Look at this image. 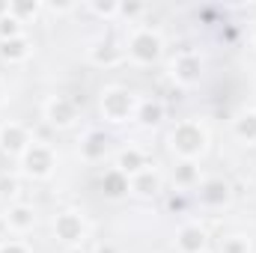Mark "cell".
<instances>
[{"instance_id": "6da1fadb", "label": "cell", "mask_w": 256, "mask_h": 253, "mask_svg": "<svg viewBox=\"0 0 256 253\" xmlns=\"http://www.w3.org/2000/svg\"><path fill=\"white\" fill-rule=\"evenodd\" d=\"M208 128L200 120H179L167 131V149L176 155V161H200L208 152Z\"/></svg>"}, {"instance_id": "7a4b0ae2", "label": "cell", "mask_w": 256, "mask_h": 253, "mask_svg": "<svg viewBox=\"0 0 256 253\" xmlns=\"http://www.w3.org/2000/svg\"><path fill=\"white\" fill-rule=\"evenodd\" d=\"M137 108H140V98L126 90V86H104L98 92V114L104 122L110 126H126V122H134L137 116Z\"/></svg>"}, {"instance_id": "3957f363", "label": "cell", "mask_w": 256, "mask_h": 253, "mask_svg": "<svg viewBox=\"0 0 256 253\" xmlns=\"http://www.w3.org/2000/svg\"><path fill=\"white\" fill-rule=\"evenodd\" d=\"M126 57L137 66H155L164 57V39L152 27H134L126 39Z\"/></svg>"}, {"instance_id": "277c9868", "label": "cell", "mask_w": 256, "mask_h": 253, "mask_svg": "<svg viewBox=\"0 0 256 253\" xmlns=\"http://www.w3.org/2000/svg\"><path fill=\"white\" fill-rule=\"evenodd\" d=\"M18 167H21V176H27V179H33V182H45V179H51L54 170H57V152H54L51 143L33 140L30 149L18 158Z\"/></svg>"}, {"instance_id": "5b68a950", "label": "cell", "mask_w": 256, "mask_h": 253, "mask_svg": "<svg viewBox=\"0 0 256 253\" xmlns=\"http://www.w3.org/2000/svg\"><path fill=\"white\" fill-rule=\"evenodd\" d=\"M51 230H54V238H57L60 244H66V248H80V244L90 238V220H86L80 212H74V208L57 212Z\"/></svg>"}, {"instance_id": "8992f818", "label": "cell", "mask_w": 256, "mask_h": 253, "mask_svg": "<svg viewBox=\"0 0 256 253\" xmlns=\"http://www.w3.org/2000/svg\"><path fill=\"white\" fill-rule=\"evenodd\" d=\"M42 120H45L51 128L66 131V128L78 126L80 108H78V102L68 98V96H48V98L42 102Z\"/></svg>"}, {"instance_id": "52a82bcc", "label": "cell", "mask_w": 256, "mask_h": 253, "mask_svg": "<svg viewBox=\"0 0 256 253\" xmlns=\"http://www.w3.org/2000/svg\"><path fill=\"white\" fill-rule=\"evenodd\" d=\"M167 74L173 84L179 86H194L202 74V57L194 54V51H179L170 63H167Z\"/></svg>"}, {"instance_id": "ba28073f", "label": "cell", "mask_w": 256, "mask_h": 253, "mask_svg": "<svg viewBox=\"0 0 256 253\" xmlns=\"http://www.w3.org/2000/svg\"><path fill=\"white\" fill-rule=\"evenodd\" d=\"M33 143V131L24 126V122H3L0 126V152L6 158H21Z\"/></svg>"}, {"instance_id": "9c48e42d", "label": "cell", "mask_w": 256, "mask_h": 253, "mask_svg": "<svg viewBox=\"0 0 256 253\" xmlns=\"http://www.w3.org/2000/svg\"><path fill=\"white\" fill-rule=\"evenodd\" d=\"M173 242H176V250L179 253H206V248H208V230L200 220H185L176 230Z\"/></svg>"}, {"instance_id": "30bf717a", "label": "cell", "mask_w": 256, "mask_h": 253, "mask_svg": "<svg viewBox=\"0 0 256 253\" xmlns=\"http://www.w3.org/2000/svg\"><path fill=\"white\" fill-rule=\"evenodd\" d=\"M39 214L30 202H12L6 212H3V226L12 232V236H27L33 226H36Z\"/></svg>"}, {"instance_id": "8fae6325", "label": "cell", "mask_w": 256, "mask_h": 253, "mask_svg": "<svg viewBox=\"0 0 256 253\" xmlns=\"http://www.w3.org/2000/svg\"><path fill=\"white\" fill-rule=\"evenodd\" d=\"M196 196H200V202H202L206 208H224V206L232 200V185H230L226 179H220V176H208V179L200 182Z\"/></svg>"}, {"instance_id": "7c38bea8", "label": "cell", "mask_w": 256, "mask_h": 253, "mask_svg": "<svg viewBox=\"0 0 256 253\" xmlns=\"http://www.w3.org/2000/svg\"><path fill=\"white\" fill-rule=\"evenodd\" d=\"M149 167H152V161H149L146 149H140V146H134V143L122 146V149L116 152V158H114V170H120L128 179L137 176V173H143V170H149Z\"/></svg>"}, {"instance_id": "4fadbf2b", "label": "cell", "mask_w": 256, "mask_h": 253, "mask_svg": "<svg viewBox=\"0 0 256 253\" xmlns=\"http://www.w3.org/2000/svg\"><path fill=\"white\" fill-rule=\"evenodd\" d=\"M170 182L176 190H194L200 188L202 182V170H200V161H176L173 170H170Z\"/></svg>"}, {"instance_id": "5bb4252c", "label": "cell", "mask_w": 256, "mask_h": 253, "mask_svg": "<svg viewBox=\"0 0 256 253\" xmlns=\"http://www.w3.org/2000/svg\"><path fill=\"white\" fill-rule=\"evenodd\" d=\"M108 149H110V137H108L104 131H86V134L80 137V146H78V152H80V158H84L86 164L102 161V158L108 155Z\"/></svg>"}, {"instance_id": "9a60e30c", "label": "cell", "mask_w": 256, "mask_h": 253, "mask_svg": "<svg viewBox=\"0 0 256 253\" xmlns=\"http://www.w3.org/2000/svg\"><path fill=\"white\" fill-rule=\"evenodd\" d=\"M164 188V176L155 170V167H149V170H143V173H137V176H131V196H140V200H152V196H158Z\"/></svg>"}, {"instance_id": "2e32d148", "label": "cell", "mask_w": 256, "mask_h": 253, "mask_svg": "<svg viewBox=\"0 0 256 253\" xmlns=\"http://www.w3.org/2000/svg\"><path fill=\"white\" fill-rule=\"evenodd\" d=\"M86 57H90L92 66H102V68H114V66H120L122 60H128L126 48L116 45V42H98V45H92L86 51Z\"/></svg>"}, {"instance_id": "e0dca14e", "label": "cell", "mask_w": 256, "mask_h": 253, "mask_svg": "<svg viewBox=\"0 0 256 253\" xmlns=\"http://www.w3.org/2000/svg\"><path fill=\"white\" fill-rule=\"evenodd\" d=\"M33 57V39L24 33L18 39H9V42H0V60L9 66H21Z\"/></svg>"}, {"instance_id": "ac0fdd59", "label": "cell", "mask_w": 256, "mask_h": 253, "mask_svg": "<svg viewBox=\"0 0 256 253\" xmlns=\"http://www.w3.org/2000/svg\"><path fill=\"white\" fill-rule=\"evenodd\" d=\"M230 128H232L236 140H242L244 146H256V108H248V110L236 114Z\"/></svg>"}, {"instance_id": "d6986e66", "label": "cell", "mask_w": 256, "mask_h": 253, "mask_svg": "<svg viewBox=\"0 0 256 253\" xmlns=\"http://www.w3.org/2000/svg\"><path fill=\"white\" fill-rule=\"evenodd\" d=\"M98 185H102V194H104L108 200H122V196L131 194V179L122 176L120 170H114V167L102 176V182H98Z\"/></svg>"}, {"instance_id": "ffe728a7", "label": "cell", "mask_w": 256, "mask_h": 253, "mask_svg": "<svg viewBox=\"0 0 256 253\" xmlns=\"http://www.w3.org/2000/svg\"><path fill=\"white\" fill-rule=\"evenodd\" d=\"M164 102H158V98H140V108H137V116H134V122H140V126H158L161 120H164Z\"/></svg>"}, {"instance_id": "44dd1931", "label": "cell", "mask_w": 256, "mask_h": 253, "mask_svg": "<svg viewBox=\"0 0 256 253\" xmlns=\"http://www.w3.org/2000/svg\"><path fill=\"white\" fill-rule=\"evenodd\" d=\"M218 253H250V238L248 236H224L218 242Z\"/></svg>"}, {"instance_id": "7402d4cb", "label": "cell", "mask_w": 256, "mask_h": 253, "mask_svg": "<svg viewBox=\"0 0 256 253\" xmlns=\"http://www.w3.org/2000/svg\"><path fill=\"white\" fill-rule=\"evenodd\" d=\"M18 36H24V24L12 15V12H6V15H0V42H9V39H18Z\"/></svg>"}, {"instance_id": "603a6c76", "label": "cell", "mask_w": 256, "mask_h": 253, "mask_svg": "<svg viewBox=\"0 0 256 253\" xmlns=\"http://www.w3.org/2000/svg\"><path fill=\"white\" fill-rule=\"evenodd\" d=\"M39 9H42L39 3H9V12H12L21 24H24L27 18H36V15H39Z\"/></svg>"}, {"instance_id": "cb8c5ba5", "label": "cell", "mask_w": 256, "mask_h": 253, "mask_svg": "<svg viewBox=\"0 0 256 253\" xmlns=\"http://www.w3.org/2000/svg\"><path fill=\"white\" fill-rule=\"evenodd\" d=\"M90 12H96L98 18H116L120 15V3H86Z\"/></svg>"}, {"instance_id": "d4e9b609", "label": "cell", "mask_w": 256, "mask_h": 253, "mask_svg": "<svg viewBox=\"0 0 256 253\" xmlns=\"http://www.w3.org/2000/svg\"><path fill=\"white\" fill-rule=\"evenodd\" d=\"M0 253H33V250L21 238H6V242H0Z\"/></svg>"}, {"instance_id": "484cf974", "label": "cell", "mask_w": 256, "mask_h": 253, "mask_svg": "<svg viewBox=\"0 0 256 253\" xmlns=\"http://www.w3.org/2000/svg\"><path fill=\"white\" fill-rule=\"evenodd\" d=\"M143 12H146L143 3H120V15H126V18H137Z\"/></svg>"}, {"instance_id": "4316f807", "label": "cell", "mask_w": 256, "mask_h": 253, "mask_svg": "<svg viewBox=\"0 0 256 253\" xmlns=\"http://www.w3.org/2000/svg\"><path fill=\"white\" fill-rule=\"evenodd\" d=\"M18 190V179H0V194H15Z\"/></svg>"}, {"instance_id": "83f0119b", "label": "cell", "mask_w": 256, "mask_h": 253, "mask_svg": "<svg viewBox=\"0 0 256 253\" xmlns=\"http://www.w3.org/2000/svg\"><path fill=\"white\" fill-rule=\"evenodd\" d=\"M92 253H122V248H116V244L104 242V244H96V250H92Z\"/></svg>"}, {"instance_id": "f1b7e54d", "label": "cell", "mask_w": 256, "mask_h": 253, "mask_svg": "<svg viewBox=\"0 0 256 253\" xmlns=\"http://www.w3.org/2000/svg\"><path fill=\"white\" fill-rule=\"evenodd\" d=\"M6 98H9V90H6V84H3V80H0V104H3V102H6Z\"/></svg>"}, {"instance_id": "f546056e", "label": "cell", "mask_w": 256, "mask_h": 253, "mask_svg": "<svg viewBox=\"0 0 256 253\" xmlns=\"http://www.w3.org/2000/svg\"><path fill=\"white\" fill-rule=\"evenodd\" d=\"M66 253H92V250H86V248L80 244V248H68V250H66Z\"/></svg>"}, {"instance_id": "4dcf8cb0", "label": "cell", "mask_w": 256, "mask_h": 253, "mask_svg": "<svg viewBox=\"0 0 256 253\" xmlns=\"http://www.w3.org/2000/svg\"><path fill=\"white\" fill-rule=\"evenodd\" d=\"M250 39H254V45H256V24H254V30H250Z\"/></svg>"}]
</instances>
